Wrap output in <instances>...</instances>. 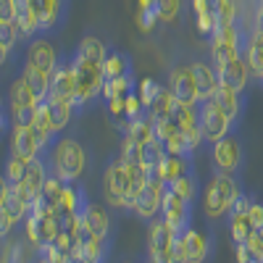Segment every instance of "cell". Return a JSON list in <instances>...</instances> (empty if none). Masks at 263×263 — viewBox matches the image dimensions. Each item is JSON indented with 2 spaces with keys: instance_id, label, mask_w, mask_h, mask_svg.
<instances>
[{
  "instance_id": "36",
  "label": "cell",
  "mask_w": 263,
  "mask_h": 263,
  "mask_svg": "<svg viewBox=\"0 0 263 263\" xmlns=\"http://www.w3.org/2000/svg\"><path fill=\"white\" fill-rule=\"evenodd\" d=\"M105 103V116L111 121L121 135L129 124V116H126V98H111V100H103Z\"/></svg>"
},
{
  "instance_id": "34",
  "label": "cell",
  "mask_w": 263,
  "mask_h": 263,
  "mask_svg": "<svg viewBox=\"0 0 263 263\" xmlns=\"http://www.w3.org/2000/svg\"><path fill=\"white\" fill-rule=\"evenodd\" d=\"M103 74H105V79H116V77L132 74L129 55H124V53H119V50H108V55H105V61H103Z\"/></svg>"
},
{
  "instance_id": "19",
  "label": "cell",
  "mask_w": 263,
  "mask_h": 263,
  "mask_svg": "<svg viewBox=\"0 0 263 263\" xmlns=\"http://www.w3.org/2000/svg\"><path fill=\"white\" fill-rule=\"evenodd\" d=\"M192 74H195V82H197L200 103L211 100L216 95V90H218V71H216V66L208 63V61H192Z\"/></svg>"
},
{
  "instance_id": "28",
  "label": "cell",
  "mask_w": 263,
  "mask_h": 263,
  "mask_svg": "<svg viewBox=\"0 0 263 263\" xmlns=\"http://www.w3.org/2000/svg\"><path fill=\"white\" fill-rule=\"evenodd\" d=\"M121 137H129V140H135L137 145H147L156 140V126H153V119L145 114V116H137V119H132L124 129V135Z\"/></svg>"
},
{
  "instance_id": "25",
  "label": "cell",
  "mask_w": 263,
  "mask_h": 263,
  "mask_svg": "<svg viewBox=\"0 0 263 263\" xmlns=\"http://www.w3.org/2000/svg\"><path fill=\"white\" fill-rule=\"evenodd\" d=\"M242 58L248 61L253 77L260 79V74H263V34H258L255 29H250L242 42Z\"/></svg>"
},
{
  "instance_id": "55",
  "label": "cell",
  "mask_w": 263,
  "mask_h": 263,
  "mask_svg": "<svg viewBox=\"0 0 263 263\" xmlns=\"http://www.w3.org/2000/svg\"><path fill=\"white\" fill-rule=\"evenodd\" d=\"M140 3V8H153V3H156V0H137Z\"/></svg>"
},
{
  "instance_id": "1",
  "label": "cell",
  "mask_w": 263,
  "mask_h": 263,
  "mask_svg": "<svg viewBox=\"0 0 263 263\" xmlns=\"http://www.w3.org/2000/svg\"><path fill=\"white\" fill-rule=\"evenodd\" d=\"M50 174H55L63 182H79L87 171V147L82 145V140L77 135H58L55 142L48 147V153H42Z\"/></svg>"
},
{
  "instance_id": "53",
  "label": "cell",
  "mask_w": 263,
  "mask_h": 263,
  "mask_svg": "<svg viewBox=\"0 0 263 263\" xmlns=\"http://www.w3.org/2000/svg\"><path fill=\"white\" fill-rule=\"evenodd\" d=\"M8 190H11V182L6 179V174L0 171V205H6V197H8Z\"/></svg>"
},
{
  "instance_id": "21",
  "label": "cell",
  "mask_w": 263,
  "mask_h": 263,
  "mask_svg": "<svg viewBox=\"0 0 263 263\" xmlns=\"http://www.w3.org/2000/svg\"><path fill=\"white\" fill-rule=\"evenodd\" d=\"M84 224L90 227L95 234L100 237H114V221H111V211L103 203H87L84 208Z\"/></svg>"
},
{
  "instance_id": "45",
  "label": "cell",
  "mask_w": 263,
  "mask_h": 263,
  "mask_svg": "<svg viewBox=\"0 0 263 263\" xmlns=\"http://www.w3.org/2000/svg\"><path fill=\"white\" fill-rule=\"evenodd\" d=\"M0 42H3L6 48H16L21 42V32L16 27V21H0Z\"/></svg>"
},
{
  "instance_id": "56",
  "label": "cell",
  "mask_w": 263,
  "mask_h": 263,
  "mask_svg": "<svg viewBox=\"0 0 263 263\" xmlns=\"http://www.w3.org/2000/svg\"><path fill=\"white\" fill-rule=\"evenodd\" d=\"M250 263H263V260H258V258H253V260H250Z\"/></svg>"
},
{
  "instance_id": "20",
  "label": "cell",
  "mask_w": 263,
  "mask_h": 263,
  "mask_svg": "<svg viewBox=\"0 0 263 263\" xmlns=\"http://www.w3.org/2000/svg\"><path fill=\"white\" fill-rule=\"evenodd\" d=\"M40 6V34L55 32L66 18V0H37Z\"/></svg>"
},
{
  "instance_id": "47",
  "label": "cell",
  "mask_w": 263,
  "mask_h": 263,
  "mask_svg": "<svg viewBox=\"0 0 263 263\" xmlns=\"http://www.w3.org/2000/svg\"><path fill=\"white\" fill-rule=\"evenodd\" d=\"M153 126H156V140L163 145L168 137H174L179 132V126L174 124V119H161V121H153Z\"/></svg>"
},
{
  "instance_id": "40",
  "label": "cell",
  "mask_w": 263,
  "mask_h": 263,
  "mask_svg": "<svg viewBox=\"0 0 263 263\" xmlns=\"http://www.w3.org/2000/svg\"><path fill=\"white\" fill-rule=\"evenodd\" d=\"M213 11H216V24H234V21H239L237 0H213Z\"/></svg>"
},
{
  "instance_id": "6",
  "label": "cell",
  "mask_w": 263,
  "mask_h": 263,
  "mask_svg": "<svg viewBox=\"0 0 263 263\" xmlns=\"http://www.w3.org/2000/svg\"><path fill=\"white\" fill-rule=\"evenodd\" d=\"M197 124H200V129H203L205 142H211V145L218 142V140H224L227 135L234 132V124L227 119V114L218 108V103L213 98L197 103Z\"/></svg>"
},
{
  "instance_id": "7",
  "label": "cell",
  "mask_w": 263,
  "mask_h": 263,
  "mask_svg": "<svg viewBox=\"0 0 263 263\" xmlns=\"http://www.w3.org/2000/svg\"><path fill=\"white\" fill-rule=\"evenodd\" d=\"M168 90L174 92L179 103H190V105H197L200 103V92H197V82H195V74H192V61H179L168 69Z\"/></svg>"
},
{
  "instance_id": "50",
  "label": "cell",
  "mask_w": 263,
  "mask_h": 263,
  "mask_svg": "<svg viewBox=\"0 0 263 263\" xmlns=\"http://www.w3.org/2000/svg\"><path fill=\"white\" fill-rule=\"evenodd\" d=\"M171 263H187V248H184V239L182 234L174 237V248H171Z\"/></svg>"
},
{
  "instance_id": "51",
  "label": "cell",
  "mask_w": 263,
  "mask_h": 263,
  "mask_svg": "<svg viewBox=\"0 0 263 263\" xmlns=\"http://www.w3.org/2000/svg\"><path fill=\"white\" fill-rule=\"evenodd\" d=\"M250 221L255 229H263V203L260 200H253V208H250Z\"/></svg>"
},
{
  "instance_id": "12",
  "label": "cell",
  "mask_w": 263,
  "mask_h": 263,
  "mask_svg": "<svg viewBox=\"0 0 263 263\" xmlns=\"http://www.w3.org/2000/svg\"><path fill=\"white\" fill-rule=\"evenodd\" d=\"M27 63L53 74V69L61 63V58H58V50H55L53 42L45 34H37V37L29 40V45H27Z\"/></svg>"
},
{
  "instance_id": "33",
  "label": "cell",
  "mask_w": 263,
  "mask_h": 263,
  "mask_svg": "<svg viewBox=\"0 0 263 263\" xmlns=\"http://www.w3.org/2000/svg\"><path fill=\"white\" fill-rule=\"evenodd\" d=\"M48 177H50V168H48V163H45V158H34L32 163H29V168H27V177H24V184L34 192V195H40L42 192V187H45V182H48Z\"/></svg>"
},
{
  "instance_id": "5",
  "label": "cell",
  "mask_w": 263,
  "mask_h": 263,
  "mask_svg": "<svg viewBox=\"0 0 263 263\" xmlns=\"http://www.w3.org/2000/svg\"><path fill=\"white\" fill-rule=\"evenodd\" d=\"M34 105H37V95L29 90L24 77L18 74L8 84V95H6V108H8L11 124H29L32 114H34Z\"/></svg>"
},
{
  "instance_id": "4",
  "label": "cell",
  "mask_w": 263,
  "mask_h": 263,
  "mask_svg": "<svg viewBox=\"0 0 263 263\" xmlns=\"http://www.w3.org/2000/svg\"><path fill=\"white\" fill-rule=\"evenodd\" d=\"M242 140H239L237 132L227 135L224 140H218L211 145V166L213 174H229V177H237L239 168H242L245 161V150H242Z\"/></svg>"
},
{
  "instance_id": "44",
  "label": "cell",
  "mask_w": 263,
  "mask_h": 263,
  "mask_svg": "<svg viewBox=\"0 0 263 263\" xmlns=\"http://www.w3.org/2000/svg\"><path fill=\"white\" fill-rule=\"evenodd\" d=\"M163 156H166V147L158 140L142 145V166H158L163 161Z\"/></svg>"
},
{
  "instance_id": "2",
  "label": "cell",
  "mask_w": 263,
  "mask_h": 263,
  "mask_svg": "<svg viewBox=\"0 0 263 263\" xmlns=\"http://www.w3.org/2000/svg\"><path fill=\"white\" fill-rule=\"evenodd\" d=\"M242 182L239 177H229V174H213L203 187V208L208 221H221L232 211L234 200L242 195Z\"/></svg>"
},
{
  "instance_id": "57",
  "label": "cell",
  "mask_w": 263,
  "mask_h": 263,
  "mask_svg": "<svg viewBox=\"0 0 263 263\" xmlns=\"http://www.w3.org/2000/svg\"><path fill=\"white\" fill-rule=\"evenodd\" d=\"M37 263H45V260H42V258H40V260H37Z\"/></svg>"
},
{
  "instance_id": "16",
  "label": "cell",
  "mask_w": 263,
  "mask_h": 263,
  "mask_svg": "<svg viewBox=\"0 0 263 263\" xmlns=\"http://www.w3.org/2000/svg\"><path fill=\"white\" fill-rule=\"evenodd\" d=\"M216 71H218V82H224V84L234 87V90H239V92L248 90L250 77H253L250 66H248V61H245L242 55L234 58V61L227 63V66H221V69H216Z\"/></svg>"
},
{
  "instance_id": "52",
  "label": "cell",
  "mask_w": 263,
  "mask_h": 263,
  "mask_svg": "<svg viewBox=\"0 0 263 263\" xmlns=\"http://www.w3.org/2000/svg\"><path fill=\"white\" fill-rule=\"evenodd\" d=\"M234 253H237V263H250V260H253V255H250V250H248L245 242L234 245Z\"/></svg>"
},
{
  "instance_id": "49",
  "label": "cell",
  "mask_w": 263,
  "mask_h": 263,
  "mask_svg": "<svg viewBox=\"0 0 263 263\" xmlns=\"http://www.w3.org/2000/svg\"><path fill=\"white\" fill-rule=\"evenodd\" d=\"M245 245H248V250H250L253 258L263 260V234H260V229H253L250 232V237L245 239Z\"/></svg>"
},
{
  "instance_id": "31",
  "label": "cell",
  "mask_w": 263,
  "mask_h": 263,
  "mask_svg": "<svg viewBox=\"0 0 263 263\" xmlns=\"http://www.w3.org/2000/svg\"><path fill=\"white\" fill-rule=\"evenodd\" d=\"M74 55L87 58V61H95V63H103L105 55H108V45H105L100 37H95V34H84V37L79 40Z\"/></svg>"
},
{
  "instance_id": "18",
  "label": "cell",
  "mask_w": 263,
  "mask_h": 263,
  "mask_svg": "<svg viewBox=\"0 0 263 263\" xmlns=\"http://www.w3.org/2000/svg\"><path fill=\"white\" fill-rule=\"evenodd\" d=\"M40 260V245L29 242L27 237L13 239L11 245L0 250V263H37Z\"/></svg>"
},
{
  "instance_id": "8",
  "label": "cell",
  "mask_w": 263,
  "mask_h": 263,
  "mask_svg": "<svg viewBox=\"0 0 263 263\" xmlns=\"http://www.w3.org/2000/svg\"><path fill=\"white\" fill-rule=\"evenodd\" d=\"M161 218L163 224L174 232V234H182L192 227V203L182 200L179 195H174L171 190L163 192V203H161Z\"/></svg>"
},
{
  "instance_id": "9",
  "label": "cell",
  "mask_w": 263,
  "mask_h": 263,
  "mask_svg": "<svg viewBox=\"0 0 263 263\" xmlns=\"http://www.w3.org/2000/svg\"><path fill=\"white\" fill-rule=\"evenodd\" d=\"M174 234L163 218H153L147 227V263H171V248H174Z\"/></svg>"
},
{
  "instance_id": "13",
  "label": "cell",
  "mask_w": 263,
  "mask_h": 263,
  "mask_svg": "<svg viewBox=\"0 0 263 263\" xmlns=\"http://www.w3.org/2000/svg\"><path fill=\"white\" fill-rule=\"evenodd\" d=\"M11 153L24 161H34L42 156L29 124H11Z\"/></svg>"
},
{
  "instance_id": "41",
  "label": "cell",
  "mask_w": 263,
  "mask_h": 263,
  "mask_svg": "<svg viewBox=\"0 0 263 263\" xmlns=\"http://www.w3.org/2000/svg\"><path fill=\"white\" fill-rule=\"evenodd\" d=\"M153 8H156L161 24H174L182 16V0H156Z\"/></svg>"
},
{
  "instance_id": "11",
  "label": "cell",
  "mask_w": 263,
  "mask_h": 263,
  "mask_svg": "<svg viewBox=\"0 0 263 263\" xmlns=\"http://www.w3.org/2000/svg\"><path fill=\"white\" fill-rule=\"evenodd\" d=\"M74 95H77V71H74V63L69 58V61H61L53 69V82H50V95L48 98L74 103Z\"/></svg>"
},
{
  "instance_id": "22",
  "label": "cell",
  "mask_w": 263,
  "mask_h": 263,
  "mask_svg": "<svg viewBox=\"0 0 263 263\" xmlns=\"http://www.w3.org/2000/svg\"><path fill=\"white\" fill-rule=\"evenodd\" d=\"M190 168H195L192 166V158L177 156V153H166L163 161L158 163V177H161L163 184H171V182H177L182 174H187Z\"/></svg>"
},
{
  "instance_id": "14",
  "label": "cell",
  "mask_w": 263,
  "mask_h": 263,
  "mask_svg": "<svg viewBox=\"0 0 263 263\" xmlns=\"http://www.w3.org/2000/svg\"><path fill=\"white\" fill-rule=\"evenodd\" d=\"M213 100L218 103V108L227 114V119H229V121L234 124V129H237L239 119H242V114H245V92H239V90H234V87L218 82V90H216Z\"/></svg>"
},
{
  "instance_id": "24",
  "label": "cell",
  "mask_w": 263,
  "mask_h": 263,
  "mask_svg": "<svg viewBox=\"0 0 263 263\" xmlns=\"http://www.w3.org/2000/svg\"><path fill=\"white\" fill-rule=\"evenodd\" d=\"M77 111L71 103L66 100H58V98H48V119H50V126L55 135H63L66 129H69V124L74 121Z\"/></svg>"
},
{
  "instance_id": "37",
  "label": "cell",
  "mask_w": 263,
  "mask_h": 263,
  "mask_svg": "<svg viewBox=\"0 0 263 263\" xmlns=\"http://www.w3.org/2000/svg\"><path fill=\"white\" fill-rule=\"evenodd\" d=\"M171 119H174V124L179 126V132H190L195 126H200V124H197V105H190V103H179L177 100Z\"/></svg>"
},
{
  "instance_id": "35",
  "label": "cell",
  "mask_w": 263,
  "mask_h": 263,
  "mask_svg": "<svg viewBox=\"0 0 263 263\" xmlns=\"http://www.w3.org/2000/svg\"><path fill=\"white\" fill-rule=\"evenodd\" d=\"M137 79L126 74V77H116V79H105L103 84V100H111V98H126L129 92H135Z\"/></svg>"
},
{
  "instance_id": "58",
  "label": "cell",
  "mask_w": 263,
  "mask_h": 263,
  "mask_svg": "<svg viewBox=\"0 0 263 263\" xmlns=\"http://www.w3.org/2000/svg\"><path fill=\"white\" fill-rule=\"evenodd\" d=\"M260 82H263V74H260Z\"/></svg>"
},
{
  "instance_id": "23",
  "label": "cell",
  "mask_w": 263,
  "mask_h": 263,
  "mask_svg": "<svg viewBox=\"0 0 263 263\" xmlns=\"http://www.w3.org/2000/svg\"><path fill=\"white\" fill-rule=\"evenodd\" d=\"M21 77H24V82L29 84V90L37 95V100H45L50 95V82H53V74L45 71V69H37V66L27 63L21 66Z\"/></svg>"
},
{
  "instance_id": "54",
  "label": "cell",
  "mask_w": 263,
  "mask_h": 263,
  "mask_svg": "<svg viewBox=\"0 0 263 263\" xmlns=\"http://www.w3.org/2000/svg\"><path fill=\"white\" fill-rule=\"evenodd\" d=\"M6 124H11V116H8V108H6V105H0V135H3Z\"/></svg>"
},
{
  "instance_id": "30",
  "label": "cell",
  "mask_w": 263,
  "mask_h": 263,
  "mask_svg": "<svg viewBox=\"0 0 263 263\" xmlns=\"http://www.w3.org/2000/svg\"><path fill=\"white\" fill-rule=\"evenodd\" d=\"M227 227H229V239L234 245L245 242V239L250 237V232L255 229L253 221H250V213H237V211L227 213Z\"/></svg>"
},
{
  "instance_id": "48",
  "label": "cell",
  "mask_w": 263,
  "mask_h": 263,
  "mask_svg": "<svg viewBox=\"0 0 263 263\" xmlns=\"http://www.w3.org/2000/svg\"><path fill=\"white\" fill-rule=\"evenodd\" d=\"M16 224H21L18 218L6 208V205H0V239H6L13 229H16Z\"/></svg>"
},
{
  "instance_id": "27",
  "label": "cell",
  "mask_w": 263,
  "mask_h": 263,
  "mask_svg": "<svg viewBox=\"0 0 263 263\" xmlns=\"http://www.w3.org/2000/svg\"><path fill=\"white\" fill-rule=\"evenodd\" d=\"M192 13H195V27L203 37H211L216 29V11H213V0H190Z\"/></svg>"
},
{
  "instance_id": "10",
  "label": "cell",
  "mask_w": 263,
  "mask_h": 263,
  "mask_svg": "<svg viewBox=\"0 0 263 263\" xmlns=\"http://www.w3.org/2000/svg\"><path fill=\"white\" fill-rule=\"evenodd\" d=\"M163 192H166V184H161V182H147V184L135 195V200H132L129 211L135 213L137 218H142V221H153V218L161 216Z\"/></svg>"
},
{
  "instance_id": "26",
  "label": "cell",
  "mask_w": 263,
  "mask_h": 263,
  "mask_svg": "<svg viewBox=\"0 0 263 263\" xmlns=\"http://www.w3.org/2000/svg\"><path fill=\"white\" fill-rule=\"evenodd\" d=\"M87 192L77 184V182H66L63 192H61V200H58V211L61 213H84L87 208Z\"/></svg>"
},
{
  "instance_id": "42",
  "label": "cell",
  "mask_w": 263,
  "mask_h": 263,
  "mask_svg": "<svg viewBox=\"0 0 263 263\" xmlns=\"http://www.w3.org/2000/svg\"><path fill=\"white\" fill-rule=\"evenodd\" d=\"M119 161L142 166V145H137L135 140H129V137H121V145H119Z\"/></svg>"
},
{
  "instance_id": "3",
  "label": "cell",
  "mask_w": 263,
  "mask_h": 263,
  "mask_svg": "<svg viewBox=\"0 0 263 263\" xmlns=\"http://www.w3.org/2000/svg\"><path fill=\"white\" fill-rule=\"evenodd\" d=\"M74 71H77V95H74V111H90V108L103 100V84H105V74H103V63L87 61L79 55H71Z\"/></svg>"
},
{
  "instance_id": "15",
  "label": "cell",
  "mask_w": 263,
  "mask_h": 263,
  "mask_svg": "<svg viewBox=\"0 0 263 263\" xmlns=\"http://www.w3.org/2000/svg\"><path fill=\"white\" fill-rule=\"evenodd\" d=\"M184 248H187V263H208V258L213 255V237H208V232L200 229H187L182 232Z\"/></svg>"
},
{
  "instance_id": "43",
  "label": "cell",
  "mask_w": 263,
  "mask_h": 263,
  "mask_svg": "<svg viewBox=\"0 0 263 263\" xmlns=\"http://www.w3.org/2000/svg\"><path fill=\"white\" fill-rule=\"evenodd\" d=\"M158 90H161V84H158L156 79H150V77H142V79L137 82V87H135V92L140 95V100H142V105H145V111H147V108H150V103L156 100Z\"/></svg>"
},
{
  "instance_id": "46",
  "label": "cell",
  "mask_w": 263,
  "mask_h": 263,
  "mask_svg": "<svg viewBox=\"0 0 263 263\" xmlns=\"http://www.w3.org/2000/svg\"><path fill=\"white\" fill-rule=\"evenodd\" d=\"M158 24H161V18H158L156 8H140V11H137V27H140L145 34H150Z\"/></svg>"
},
{
  "instance_id": "38",
  "label": "cell",
  "mask_w": 263,
  "mask_h": 263,
  "mask_svg": "<svg viewBox=\"0 0 263 263\" xmlns=\"http://www.w3.org/2000/svg\"><path fill=\"white\" fill-rule=\"evenodd\" d=\"M239 55H242V50L234 48V45H227V42H211V61H213L216 69H221V66L232 63Z\"/></svg>"
},
{
  "instance_id": "17",
  "label": "cell",
  "mask_w": 263,
  "mask_h": 263,
  "mask_svg": "<svg viewBox=\"0 0 263 263\" xmlns=\"http://www.w3.org/2000/svg\"><path fill=\"white\" fill-rule=\"evenodd\" d=\"M34 192L24 184V182H18V184H11L8 190V197H6V208L18 218V221H24V218L32 213V205H34Z\"/></svg>"
},
{
  "instance_id": "29",
  "label": "cell",
  "mask_w": 263,
  "mask_h": 263,
  "mask_svg": "<svg viewBox=\"0 0 263 263\" xmlns=\"http://www.w3.org/2000/svg\"><path fill=\"white\" fill-rule=\"evenodd\" d=\"M166 190H171L174 195H179L182 200H190V203H195V197L203 192V190H200V179H197L195 168H190L187 174H182V177H179L177 182L166 184Z\"/></svg>"
},
{
  "instance_id": "32",
  "label": "cell",
  "mask_w": 263,
  "mask_h": 263,
  "mask_svg": "<svg viewBox=\"0 0 263 263\" xmlns=\"http://www.w3.org/2000/svg\"><path fill=\"white\" fill-rule=\"evenodd\" d=\"M174 105H177V98H174V92L168 90L166 84H161V90H158L156 100H153V103H150V108H147V116H150L153 121L171 119V114H174Z\"/></svg>"
},
{
  "instance_id": "39",
  "label": "cell",
  "mask_w": 263,
  "mask_h": 263,
  "mask_svg": "<svg viewBox=\"0 0 263 263\" xmlns=\"http://www.w3.org/2000/svg\"><path fill=\"white\" fill-rule=\"evenodd\" d=\"M29 163H32V161H24V158L13 156V153H8V158H6V166H3V174H6V179H8L11 184H18V182H24Z\"/></svg>"
}]
</instances>
